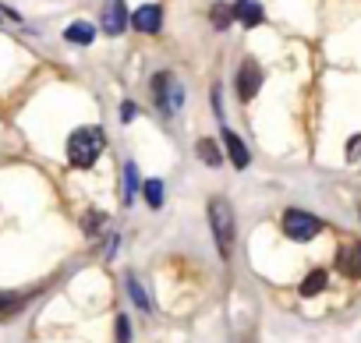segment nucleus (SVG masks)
I'll return each mask as SVG.
<instances>
[{
  "label": "nucleus",
  "mask_w": 361,
  "mask_h": 343,
  "mask_svg": "<svg viewBox=\"0 0 361 343\" xmlns=\"http://www.w3.org/2000/svg\"><path fill=\"white\" fill-rule=\"evenodd\" d=\"M103 145H106V138H103L99 127H78V131H71V138H68V163H71L75 170H89V166L99 159Z\"/></svg>",
  "instance_id": "nucleus-1"
},
{
  "label": "nucleus",
  "mask_w": 361,
  "mask_h": 343,
  "mask_svg": "<svg viewBox=\"0 0 361 343\" xmlns=\"http://www.w3.org/2000/svg\"><path fill=\"white\" fill-rule=\"evenodd\" d=\"M206 209H209V227H213V237H216V251H220V258L227 262L231 251H234V209H231V202L220 199V195H213Z\"/></svg>",
  "instance_id": "nucleus-2"
},
{
  "label": "nucleus",
  "mask_w": 361,
  "mask_h": 343,
  "mask_svg": "<svg viewBox=\"0 0 361 343\" xmlns=\"http://www.w3.org/2000/svg\"><path fill=\"white\" fill-rule=\"evenodd\" d=\"M280 223H283V234H287L290 241H312V237H319V230H322V220L312 216V213H301V209H287Z\"/></svg>",
  "instance_id": "nucleus-3"
},
{
  "label": "nucleus",
  "mask_w": 361,
  "mask_h": 343,
  "mask_svg": "<svg viewBox=\"0 0 361 343\" xmlns=\"http://www.w3.org/2000/svg\"><path fill=\"white\" fill-rule=\"evenodd\" d=\"M152 96H156V106L163 113H177L180 110V99H185V92H180V82L170 75V71H159L152 78Z\"/></svg>",
  "instance_id": "nucleus-4"
},
{
  "label": "nucleus",
  "mask_w": 361,
  "mask_h": 343,
  "mask_svg": "<svg viewBox=\"0 0 361 343\" xmlns=\"http://www.w3.org/2000/svg\"><path fill=\"white\" fill-rule=\"evenodd\" d=\"M259 89H262V68L255 61H245L241 71H238V96H241V103H252Z\"/></svg>",
  "instance_id": "nucleus-5"
},
{
  "label": "nucleus",
  "mask_w": 361,
  "mask_h": 343,
  "mask_svg": "<svg viewBox=\"0 0 361 343\" xmlns=\"http://www.w3.org/2000/svg\"><path fill=\"white\" fill-rule=\"evenodd\" d=\"M128 8H124V0H106L103 4V32L106 36H121L128 29Z\"/></svg>",
  "instance_id": "nucleus-6"
},
{
  "label": "nucleus",
  "mask_w": 361,
  "mask_h": 343,
  "mask_svg": "<svg viewBox=\"0 0 361 343\" xmlns=\"http://www.w3.org/2000/svg\"><path fill=\"white\" fill-rule=\"evenodd\" d=\"M131 25H135L138 32H145V36H156L159 25H163V8H159V4H142V8L131 15Z\"/></svg>",
  "instance_id": "nucleus-7"
},
{
  "label": "nucleus",
  "mask_w": 361,
  "mask_h": 343,
  "mask_svg": "<svg viewBox=\"0 0 361 343\" xmlns=\"http://www.w3.org/2000/svg\"><path fill=\"white\" fill-rule=\"evenodd\" d=\"M220 138H224V149H227V156H231L234 170H245V166H248V159H252L248 145H245V142H241L234 131H227V127H224V135H220Z\"/></svg>",
  "instance_id": "nucleus-8"
},
{
  "label": "nucleus",
  "mask_w": 361,
  "mask_h": 343,
  "mask_svg": "<svg viewBox=\"0 0 361 343\" xmlns=\"http://www.w3.org/2000/svg\"><path fill=\"white\" fill-rule=\"evenodd\" d=\"M234 18L245 25V29H255V25H262V4H259V0H238V4H234Z\"/></svg>",
  "instance_id": "nucleus-9"
},
{
  "label": "nucleus",
  "mask_w": 361,
  "mask_h": 343,
  "mask_svg": "<svg viewBox=\"0 0 361 343\" xmlns=\"http://www.w3.org/2000/svg\"><path fill=\"white\" fill-rule=\"evenodd\" d=\"M336 269L343 273V276H361V244H354V248H343L340 255H336Z\"/></svg>",
  "instance_id": "nucleus-10"
},
{
  "label": "nucleus",
  "mask_w": 361,
  "mask_h": 343,
  "mask_svg": "<svg viewBox=\"0 0 361 343\" xmlns=\"http://www.w3.org/2000/svg\"><path fill=\"white\" fill-rule=\"evenodd\" d=\"M64 39H68V43H75V46H89V43L96 39V29H92L89 22H75V25H68V29H64Z\"/></svg>",
  "instance_id": "nucleus-11"
},
{
  "label": "nucleus",
  "mask_w": 361,
  "mask_h": 343,
  "mask_svg": "<svg viewBox=\"0 0 361 343\" xmlns=\"http://www.w3.org/2000/svg\"><path fill=\"white\" fill-rule=\"evenodd\" d=\"M195 156H199L206 166H224V152L216 149L213 138H199V142H195Z\"/></svg>",
  "instance_id": "nucleus-12"
},
{
  "label": "nucleus",
  "mask_w": 361,
  "mask_h": 343,
  "mask_svg": "<svg viewBox=\"0 0 361 343\" xmlns=\"http://www.w3.org/2000/svg\"><path fill=\"white\" fill-rule=\"evenodd\" d=\"M326 269H312L308 276H305V283H301V297H315V294H322L326 290Z\"/></svg>",
  "instance_id": "nucleus-13"
},
{
  "label": "nucleus",
  "mask_w": 361,
  "mask_h": 343,
  "mask_svg": "<svg viewBox=\"0 0 361 343\" xmlns=\"http://www.w3.org/2000/svg\"><path fill=\"white\" fill-rule=\"evenodd\" d=\"M209 18H213V29H220V32H224V29L234 22V8H227V4H213Z\"/></svg>",
  "instance_id": "nucleus-14"
},
{
  "label": "nucleus",
  "mask_w": 361,
  "mask_h": 343,
  "mask_svg": "<svg viewBox=\"0 0 361 343\" xmlns=\"http://www.w3.org/2000/svg\"><path fill=\"white\" fill-rule=\"evenodd\" d=\"M142 195H145V202H149L152 209H159V206H163V181H156V177L145 181V185H142Z\"/></svg>",
  "instance_id": "nucleus-15"
},
{
  "label": "nucleus",
  "mask_w": 361,
  "mask_h": 343,
  "mask_svg": "<svg viewBox=\"0 0 361 343\" xmlns=\"http://www.w3.org/2000/svg\"><path fill=\"white\" fill-rule=\"evenodd\" d=\"M124 185H128L124 202L131 206V202H135V195H138V174H135V163H124Z\"/></svg>",
  "instance_id": "nucleus-16"
},
{
  "label": "nucleus",
  "mask_w": 361,
  "mask_h": 343,
  "mask_svg": "<svg viewBox=\"0 0 361 343\" xmlns=\"http://www.w3.org/2000/svg\"><path fill=\"white\" fill-rule=\"evenodd\" d=\"M128 290H131V301H135L142 311H152V308H149V297H145V290L138 287V280H135V276H128Z\"/></svg>",
  "instance_id": "nucleus-17"
},
{
  "label": "nucleus",
  "mask_w": 361,
  "mask_h": 343,
  "mask_svg": "<svg viewBox=\"0 0 361 343\" xmlns=\"http://www.w3.org/2000/svg\"><path fill=\"white\" fill-rule=\"evenodd\" d=\"M103 223H106V216H103V213H89V216L82 220V227H85L89 234H99V230H103Z\"/></svg>",
  "instance_id": "nucleus-18"
},
{
  "label": "nucleus",
  "mask_w": 361,
  "mask_h": 343,
  "mask_svg": "<svg viewBox=\"0 0 361 343\" xmlns=\"http://www.w3.org/2000/svg\"><path fill=\"white\" fill-rule=\"evenodd\" d=\"M117 343H131V322H128V315H117Z\"/></svg>",
  "instance_id": "nucleus-19"
},
{
  "label": "nucleus",
  "mask_w": 361,
  "mask_h": 343,
  "mask_svg": "<svg viewBox=\"0 0 361 343\" xmlns=\"http://www.w3.org/2000/svg\"><path fill=\"white\" fill-rule=\"evenodd\" d=\"M22 297L18 294H8V290H0V311H4V308H15Z\"/></svg>",
  "instance_id": "nucleus-20"
},
{
  "label": "nucleus",
  "mask_w": 361,
  "mask_h": 343,
  "mask_svg": "<svg viewBox=\"0 0 361 343\" xmlns=\"http://www.w3.org/2000/svg\"><path fill=\"white\" fill-rule=\"evenodd\" d=\"M357 156H361V135H354L347 142V159H357Z\"/></svg>",
  "instance_id": "nucleus-21"
},
{
  "label": "nucleus",
  "mask_w": 361,
  "mask_h": 343,
  "mask_svg": "<svg viewBox=\"0 0 361 343\" xmlns=\"http://www.w3.org/2000/svg\"><path fill=\"white\" fill-rule=\"evenodd\" d=\"M121 120H124V124L135 120V103H124V106H121Z\"/></svg>",
  "instance_id": "nucleus-22"
}]
</instances>
